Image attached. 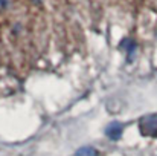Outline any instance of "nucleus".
<instances>
[{
	"label": "nucleus",
	"mask_w": 157,
	"mask_h": 156,
	"mask_svg": "<svg viewBox=\"0 0 157 156\" xmlns=\"http://www.w3.org/2000/svg\"><path fill=\"white\" fill-rule=\"evenodd\" d=\"M139 129H140L142 135L157 138V115L144 116L140 119V122H139Z\"/></svg>",
	"instance_id": "1"
},
{
	"label": "nucleus",
	"mask_w": 157,
	"mask_h": 156,
	"mask_svg": "<svg viewBox=\"0 0 157 156\" xmlns=\"http://www.w3.org/2000/svg\"><path fill=\"white\" fill-rule=\"evenodd\" d=\"M122 133H124V126L119 121H113V122H110L105 127V135L111 141H119L121 136H122Z\"/></svg>",
	"instance_id": "2"
},
{
	"label": "nucleus",
	"mask_w": 157,
	"mask_h": 156,
	"mask_svg": "<svg viewBox=\"0 0 157 156\" xmlns=\"http://www.w3.org/2000/svg\"><path fill=\"white\" fill-rule=\"evenodd\" d=\"M75 156H98V152L90 147V146H86V147H81L75 152Z\"/></svg>",
	"instance_id": "3"
},
{
	"label": "nucleus",
	"mask_w": 157,
	"mask_h": 156,
	"mask_svg": "<svg viewBox=\"0 0 157 156\" xmlns=\"http://www.w3.org/2000/svg\"><path fill=\"white\" fill-rule=\"evenodd\" d=\"M121 46H124V48H125V51H128V58H130V61H131L133 52L136 51V43H134V42H131L130 38H125V40L121 43Z\"/></svg>",
	"instance_id": "4"
}]
</instances>
